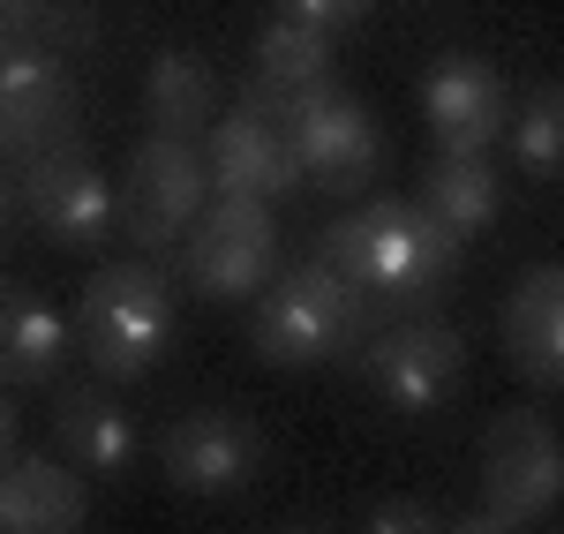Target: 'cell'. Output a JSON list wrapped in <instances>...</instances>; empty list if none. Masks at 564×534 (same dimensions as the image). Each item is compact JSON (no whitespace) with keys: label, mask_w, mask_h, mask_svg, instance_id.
<instances>
[{"label":"cell","mask_w":564,"mask_h":534,"mask_svg":"<svg viewBox=\"0 0 564 534\" xmlns=\"http://www.w3.org/2000/svg\"><path fill=\"white\" fill-rule=\"evenodd\" d=\"M316 257L339 279H354L384 316H422L452 294L459 257H467V233H452L436 211L406 204V196H377V204H361V211L324 226Z\"/></svg>","instance_id":"1"},{"label":"cell","mask_w":564,"mask_h":534,"mask_svg":"<svg viewBox=\"0 0 564 534\" xmlns=\"http://www.w3.org/2000/svg\"><path fill=\"white\" fill-rule=\"evenodd\" d=\"M377 324H384V309L354 279H339L324 257H308V264L279 271L263 286L249 347H257L263 369H324V361H339L347 347H361Z\"/></svg>","instance_id":"2"},{"label":"cell","mask_w":564,"mask_h":534,"mask_svg":"<svg viewBox=\"0 0 564 534\" xmlns=\"http://www.w3.org/2000/svg\"><path fill=\"white\" fill-rule=\"evenodd\" d=\"M76 355L98 369V384H143L159 361L174 355V286L159 279L151 264H98L76 294Z\"/></svg>","instance_id":"3"},{"label":"cell","mask_w":564,"mask_h":534,"mask_svg":"<svg viewBox=\"0 0 564 534\" xmlns=\"http://www.w3.org/2000/svg\"><path fill=\"white\" fill-rule=\"evenodd\" d=\"M279 279V219L249 196H212L181 233V286L204 302H241Z\"/></svg>","instance_id":"4"},{"label":"cell","mask_w":564,"mask_h":534,"mask_svg":"<svg viewBox=\"0 0 564 534\" xmlns=\"http://www.w3.org/2000/svg\"><path fill=\"white\" fill-rule=\"evenodd\" d=\"M0 135L15 166L45 151H84V84L61 53L0 39Z\"/></svg>","instance_id":"5"},{"label":"cell","mask_w":564,"mask_h":534,"mask_svg":"<svg viewBox=\"0 0 564 534\" xmlns=\"http://www.w3.org/2000/svg\"><path fill=\"white\" fill-rule=\"evenodd\" d=\"M204 204H212V159H204V143L143 135L129 151V174H121V233H129L143 257L181 249V233L196 226Z\"/></svg>","instance_id":"6"},{"label":"cell","mask_w":564,"mask_h":534,"mask_svg":"<svg viewBox=\"0 0 564 534\" xmlns=\"http://www.w3.org/2000/svg\"><path fill=\"white\" fill-rule=\"evenodd\" d=\"M361 377L391 414H436L467 377V339L444 324L436 309L422 316H384L361 339Z\"/></svg>","instance_id":"7"},{"label":"cell","mask_w":564,"mask_h":534,"mask_svg":"<svg viewBox=\"0 0 564 534\" xmlns=\"http://www.w3.org/2000/svg\"><path fill=\"white\" fill-rule=\"evenodd\" d=\"M159 467L181 497L218 504V497L257 490V475L271 467V437L241 406H188L181 422L159 429Z\"/></svg>","instance_id":"8"},{"label":"cell","mask_w":564,"mask_h":534,"mask_svg":"<svg viewBox=\"0 0 564 534\" xmlns=\"http://www.w3.org/2000/svg\"><path fill=\"white\" fill-rule=\"evenodd\" d=\"M564 497V437L542 406H505L481 429V504L505 512L512 527L557 512Z\"/></svg>","instance_id":"9"},{"label":"cell","mask_w":564,"mask_h":534,"mask_svg":"<svg viewBox=\"0 0 564 534\" xmlns=\"http://www.w3.org/2000/svg\"><path fill=\"white\" fill-rule=\"evenodd\" d=\"M286 135H294V159H302V174L324 188V196H361L377 166H384V129H377V113L347 98V90H302V98H286Z\"/></svg>","instance_id":"10"},{"label":"cell","mask_w":564,"mask_h":534,"mask_svg":"<svg viewBox=\"0 0 564 534\" xmlns=\"http://www.w3.org/2000/svg\"><path fill=\"white\" fill-rule=\"evenodd\" d=\"M23 181V219L61 249H106L121 233V188L90 166L84 151H45L15 166Z\"/></svg>","instance_id":"11"},{"label":"cell","mask_w":564,"mask_h":534,"mask_svg":"<svg viewBox=\"0 0 564 534\" xmlns=\"http://www.w3.org/2000/svg\"><path fill=\"white\" fill-rule=\"evenodd\" d=\"M204 159H212V181L218 196H249V204H279V196H294L302 188V159H294V135L279 113H263V106H226L204 135Z\"/></svg>","instance_id":"12"},{"label":"cell","mask_w":564,"mask_h":534,"mask_svg":"<svg viewBox=\"0 0 564 534\" xmlns=\"http://www.w3.org/2000/svg\"><path fill=\"white\" fill-rule=\"evenodd\" d=\"M422 121L436 151H489L512 129V84L481 53H436L422 68Z\"/></svg>","instance_id":"13"},{"label":"cell","mask_w":564,"mask_h":534,"mask_svg":"<svg viewBox=\"0 0 564 534\" xmlns=\"http://www.w3.org/2000/svg\"><path fill=\"white\" fill-rule=\"evenodd\" d=\"M505 361L534 392H564V264L520 271V286L505 294Z\"/></svg>","instance_id":"14"},{"label":"cell","mask_w":564,"mask_h":534,"mask_svg":"<svg viewBox=\"0 0 564 534\" xmlns=\"http://www.w3.org/2000/svg\"><path fill=\"white\" fill-rule=\"evenodd\" d=\"M53 445L68 451L84 475H129L143 437H135L129 406L106 384H53Z\"/></svg>","instance_id":"15"},{"label":"cell","mask_w":564,"mask_h":534,"mask_svg":"<svg viewBox=\"0 0 564 534\" xmlns=\"http://www.w3.org/2000/svg\"><path fill=\"white\" fill-rule=\"evenodd\" d=\"M90 527V490L76 467L23 451L0 467V534H84Z\"/></svg>","instance_id":"16"},{"label":"cell","mask_w":564,"mask_h":534,"mask_svg":"<svg viewBox=\"0 0 564 534\" xmlns=\"http://www.w3.org/2000/svg\"><path fill=\"white\" fill-rule=\"evenodd\" d=\"M68 355H76V331L45 309L31 286L0 279V384L45 392V384L68 377Z\"/></svg>","instance_id":"17"},{"label":"cell","mask_w":564,"mask_h":534,"mask_svg":"<svg viewBox=\"0 0 564 534\" xmlns=\"http://www.w3.org/2000/svg\"><path fill=\"white\" fill-rule=\"evenodd\" d=\"M143 113H151V135H212L218 121V68L196 53V45H166L151 53V76H143Z\"/></svg>","instance_id":"18"},{"label":"cell","mask_w":564,"mask_h":534,"mask_svg":"<svg viewBox=\"0 0 564 534\" xmlns=\"http://www.w3.org/2000/svg\"><path fill=\"white\" fill-rule=\"evenodd\" d=\"M414 204L436 211L452 233H481L505 211V181L489 166V151H436L430 166H422V196Z\"/></svg>","instance_id":"19"},{"label":"cell","mask_w":564,"mask_h":534,"mask_svg":"<svg viewBox=\"0 0 564 534\" xmlns=\"http://www.w3.org/2000/svg\"><path fill=\"white\" fill-rule=\"evenodd\" d=\"M324 84H332V39L271 8L263 31H257V45H249V90L302 98V90H324Z\"/></svg>","instance_id":"20"},{"label":"cell","mask_w":564,"mask_h":534,"mask_svg":"<svg viewBox=\"0 0 564 534\" xmlns=\"http://www.w3.org/2000/svg\"><path fill=\"white\" fill-rule=\"evenodd\" d=\"M512 159H520V174L534 181H557L564 174V76L527 90V106L512 113Z\"/></svg>","instance_id":"21"},{"label":"cell","mask_w":564,"mask_h":534,"mask_svg":"<svg viewBox=\"0 0 564 534\" xmlns=\"http://www.w3.org/2000/svg\"><path fill=\"white\" fill-rule=\"evenodd\" d=\"M98 8L90 0H45L39 15L23 23V45H45V53H61V61H76V53H90L98 45Z\"/></svg>","instance_id":"22"},{"label":"cell","mask_w":564,"mask_h":534,"mask_svg":"<svg viewBox=\"0 0 564 534\" xmlns=\"http://www.w3.org/2000/svg\"><path fill=\"white\" fill-rule=\"evenodd\" d=\"M279 15H294V23H308V31L339 39V31H354V23L377 15V0H279Z\"/></svg>","instance_id":"23"},{"label":"cell","mask_w":564,"mask_h":534,"mask_svg":"<svg viewBox=\"0 0 564 534\" xmlns=\"http://www.w3.org/2000/svg\"><path fill=\"white\" fill-rule=\"evenodd\" d=\"M361 534H444V520H436L430 497H384Z\"/></svg>","instance_id":"24"},{"label":"cell","mask_w":564,"mask_h":534,"mask_svg":"<svg viewBox=\"0 0 564 534\" xmlns=\"http://www.w3.org/2000/svg\"><path fill=\"white\" fill-rule=\"evenodd\" d=\"M15 226H23V181L0 166V257L15 249Z\"/></svg>","instance_id":"25"},{"label":"cell","mask_w":564,"mask_h":534,"mask_svg":"<svg viewBox=\"0 0 564 534\" xmlns=\"http://www.w3.org/2000/svg\"><path fill=\"white\" fill-rule=\"evenodd\" d=\"M23 459V414L8 400V384H0V467H15Z\"/></svg>","instance_id":"26"},{"label":"cell","mask_w":564,"mask_h":534,"mask_svg":"<svg viewBox=\"0 0 564 534\" xmlns=\"http://www.w3.org/2000/svg\"><path fill=\"white\" fill-rule=\"evenodd\" d=\"M444 534H520V527H512L505 512H489V504H481V512H459V520H444Z\"/></svg>","instance_id":"27"},{"label":"cell","mask_w":564,"mask_h":534,"mask_svg":"<svg viewBox=\"0 0 564 534\" xmlns=\"http://www.w3.org/2000/svg\"><path fill=\"white\" fill-rule=\"evenodd\" d=\"M45 0H0V39H23V23L39 15Z\"/></svg>","instance_id":"28"},{"label":"cell","mask_w":564,"mask_h":534,"mask_svg":"<svg viewBox=\"0 0 564 534\" xmlns=\"http://www.w3.org/2000/svg\"><path fill=\"white\" fill-rule=\"evenodd\" d=\"M279 534H316V527H279Z\"/></svg>","instance_id":"29"},{"label":"cell","mask_w":564,"mask_h":534,"mask_svg":"<svg viewBox=\"0 0 564 534\" xmlns=\"http://www.w3.org/2000/svg\"><path fill=\"white\" fill-rule=\"evenodd\" d=\"M0 159H8V135H0Z\"/></svg>","instance_id":"30"}]
</instances>
